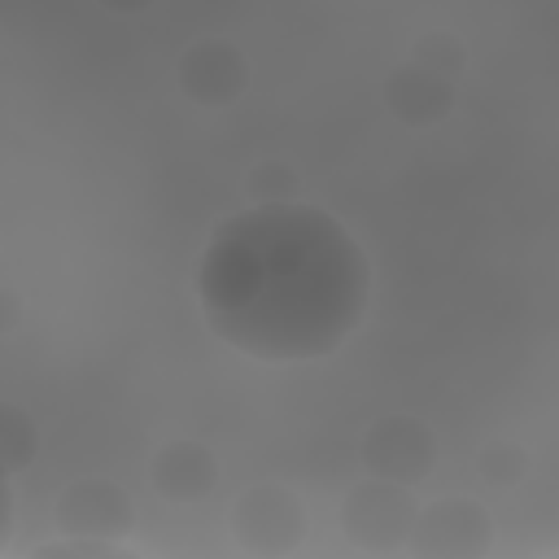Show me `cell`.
<instances>
[{
	"label": "cell",
	"mask_w": 559,
	"mask_h": 559,
	"mask_svg": "<svg viewBox=\"0 0 559 559\" xmlns=\"http://www.w3.org/2000/svg\"><path fill=\"white\" fill-rule=\"evenodd\" d=\"M389 109L406 122H432L450 109V79L432 66H402L389 79Z\"/></svg>",
	"instance_id": "obj_9"
},
{
	"label": "cell",
	"mask_w": 559,
	"mask_h": 559,
	"mask_svg": "<svg viewBox=\"0 0 559 559\" xmlns=\"http://www.w3.org/2000/svg\"><path fill=\"white\" fill-rule=\"evenodd\" d=\"M489 542H493L489 515L472 498H445V502L419 507L406 550L432 555V559H476L489 550Z\"/></svg>",
	"instance_id": "obj_4"
},
{
	"label": "cell",
	"mask_w": 559,
	"mask_h": 559,
	"mask_svg": "<svg viewBox=\"0 0 559 559\" xmlns=\"http://www.w3.org/2000/svg\"><path fill=\"white\" fill-rule=\"evenodd\" d=\"M179 87L201 105H227L245 87V57L227 39H201L179 61Z\"/></svg>",
	"instance_id": "obj_6"
},
{
	"label": "cell",
	"mask_w": 559,
	"mask_h": 559,
	"mask_svg": "<svg viewBox=\"0 0 559 559\" xmlns=\"http://www.w3.org/2000/svg\"><path fill=\"white\" fill-rule=\"evenodd\" d=\"M415 515L419 507L411 498V485L367 476L358 489H349L341 507V528L362 550H406L415 533Z\"/></svg>",
	"instance_id": "obj_2"
},
{
	"label": "cell",
	"mask_w": 559,
	"mask_h": 559,
	"mask_svg": "<svg viewBox=\"0 0 559 559\" xmlns=\"http://www.w3.org/2000/svg\"><path fill=\"white\" fill-rule=\"evenodd\" d=\"M371 266L362 245L301 201H258L214 227L197 262L205 323L262 362H310L362 323Z\"/></svg>",
	"instance_id": "obj_1"
},
{
	"label": "cell",
	"mask_w": 559,
	"mask_h": 559,
	"mask_svg": "<svg viewBox=\"0 0 559 559\" xmlns=\"http://www.w3.org/2000/svg\"><path fill=\"white\" fill-rule=\"evenodd\" d=\"M362 463L371 476L415 485L432 472V432L411 415H389L362 437Z\"/></svg>",
	"instance_id": "obj_5"
},
{
	"label": "cell",
	"mask_w": 559,
	"mask_h": 559,
	"mask_svg": "<svg viewBox=\"0 0 559 559\" xmlns=\"http://www.w3.org/2000/svg\"><path fill=\"white\" fill-rule=\"evenodd\" d=\"M231 533L253 555H288L306 533V515L284 485H258L236 502Z\"/></svg>",
	"instance_id": "obj_3"
},
{
	"label": "cell",
	"mask_w": 559,
	"mask_h": 559,
	"mask_svg": "<svg viewBox=\"0 0 559 559\" xmlns=\"http://www.w3.org/2000/svg\"><path fill=\"white\" fill-rule=\"evenodd\" d=\"M22 432H26V419H22L13 406H4V419H0V445H4V467H9V472H17L22 459H26V450L35 445V437H22Z\"/></svg>",
	"instance_id": "obj_10"
},
{
	"label": "cell",
	"mask_w": 559,
	"mask_h": 559,
	"mask_svg": "<svg viewBox=\"0 0 559 559\" xmlns=\"http://www.w3.org/2000/svg\"><path fill=\"white\" fill-rule=\"evenodd\" d=\"M57 524L70 533L118 537L131 528V502L114 480H79L57 502Z\"/></svg>",
	"instance_id": "obj_7"
},
{
	"label": "cell",
	"mask_w": 559,
	"mask_h": 559,
	"mask_svg": "<svg viewBox=\"0 0 559 559\" xmlns=\"http://www.w3.org/2000/svg\"><path fill=\"white\" fill-rule=\"evenodd\" d=\"M105 9H114V13H135V9H148L153 0H100Z\"/></svg>",
	"instance_id": "obj_11"
},
{
	"label": "cell",
	"mask_w": 559,
	"mask_h": 559,
	"mask_svg": "<svg viewBox=\"0 0 559 559\" xmlns=\"http://www.w3.org/2000/svg\"><path fill=\"white\" fill-rule=\"evenodd\" d=\"M218 480V467H214V454L197 441H170L157 450L153 459V485L162 498H175V502H197L214 489Z\"/></svg>",
	"instance_id": "obj_8"
}]
</instances>
